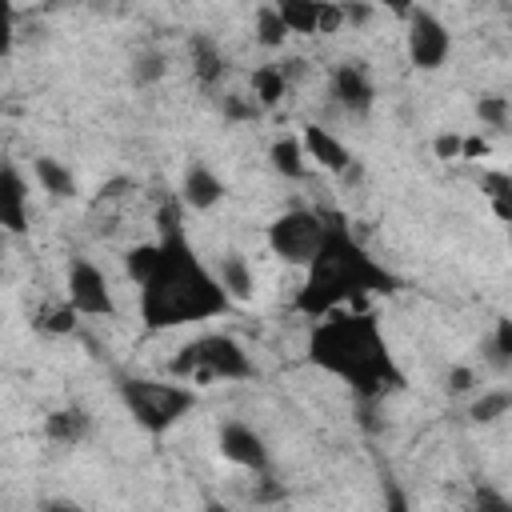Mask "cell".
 I'll use <instances>...</instances> for the list:
<instances>
[{"instance_id": "obj_1", "label": "cell", "mask_w": 512, "mask_h": 512, "mask_svg": "<svg viewBox=\"0 0 512 512\" xmlns=\"http://www.w3.org/2000/svg\"><path fill=\"white\" fill-rule=\"evenodd\" d=\"M124 268L140 288L144 332H172L184 324H204L236 308L216 268H208L200 252L192 248L176 208H164V224L152 244L128 248Z\"/></svg>"}, {"instance_id": "obj_2", "label": "cell", "mask_w": 512, "mask_h": 512, "mask_svg": "<svg viewBox=\"0 0 512 512\" xmlns=\"http://www.w3.org/2000/svg\"><path fill=\"white\" fill-rule=\"evenodd\" d=\"M304 360L324 376L348 384L364 404L384 400L408 384L380 320L372 312H332L312 324L304 340Z\"/></svg>"}, {"instance_id": "obj_3", "label": "cell", "mask_w": 512, "mask_h": 512, "mask_svg": "<svg viewBox=\"0 0 512 512\" xmlns=\"http://www.w3.org/2000/svg\"><path fill=\"white\" fill-rule=\"evenodd\" d=\"M396 288L400 280L352 236V228L340 216H328L324 248L304 268V284L296 288L292 308L316 324L360 296H392Z\"/></svg>"}, {"instance_id": "obj_4", "label": "cell", "mask_w": 512, "mask_h": 512, "mask_svg": "<svg viewBox=\"0 0 512 512\" xmlns=\"http://www.w3.org/2000/svg\"><path fill=\"white\" fill-rule=\"evenodd\" d=\"M116 396L128 416L148 432L164 436L196 408V388L184 380H152V376H116Z\"/></svg>"}, {"instance_id": "obj_5", "label": "cell", "mask_w": 512, "mask_h": 512, "mask_svg": "<svg viewBox=\"0 0 512 512\" xmlns=\"http://www.w3.org/2000/svg\"><path fill=\"white\" fill-rule=\"evenodd\" d=\"M168 372L184 384H204V380H252L256 364L244 352L240 340L224 336V332H204L188 344L176 348V356L168 360Z\"/></svg>"}, {"instance_id": "obj_6", "label": "cell", "mask_w": 512, "mask_h": 512, "mask_svg": "<svg viewBox=\"0 0 512 512\" xmlns=\"http://www.w3.org/2000/svg\"><path fill=\"white\" fill-rule=\"evenodd\" d=\"M328 236V216L312 212V208H288L268 224V248L272 256H280L284 264L308 268L316 260V252L324 248Z\"/></svg>"}, {"instance_id": "obj_7", "label": "cell", "mask_w": 512, "mask_h": 512, "mask_svg": "<svg viewBox=\"0 0 512 512\" xmlns=\"http://www.w3.org/2000/svg\"><path fill=\"white\" fill-rule=\"evenodd\" d=\"M404 16H408V32H404L408 64L420 68V72L444 68V60L452 56V32H448V24L436 12H428V8H404Z\"/></svg>"}, {"instance_id": "obj_8", "label": "cell", "mask_w": 512, "mask_h": 512, "mask_svg": "<svg viewBox=\"0 0 512 512\" xmlns=\"http://www.w3.org/2000/svg\"><path fill=\"white\" fill-rule=\"evenodd\" d=\"M64 288H68V304L80 312V316H112L116 312V296H112V284L104 276V268L88 256H72L68 260V276H64Z\"/></svg>"}, {"instance_id": "obj_9", "label": "cell", "mask_w": 512, "mask_h": 512, "mask_svg": "<svg viewBox=\"0 0 512 512\" xmlns=\"http://www.w3.org/2000/svg\"><path fill=\"white\" fill-rule=\"evenodd\" d=\"M216 448H220V456H224L228 464H236V468H248V472H256V476L272 472V452H268L264 436H260L252 424H244V420H224L220 432H216Z\"/></svg>"}, {"instance_id": "obj_10", "label": "cell", "mask_w": 512, "mask_h": 512, "mask_svg": "<svg viewBox=\"0 0 512 512\" xmlns=\"http://www.w3.org/2000/svg\"><path fill=\"white\" fill-rule=\"evenodd\" d=\"M328 96L336 108H344L348 116H368L376 104V84L372 72L364 68V60H344L332 68L328 76Z\"/></svg>"}, {"instance_id": "obj_11", "label": "cell", "mask_w": 512, "mask_h": 512, "mask_svg": "<svg viewBox=\"0 0 512 512\" xmlns=\"http://www.w3.org/2000/svg\"><path fill=\"white\" fill-rule=\"evenodd\" d=\"M288 36L300 32V36H312V32H340V24L348 20L344 16V4H328V0H280L276 4Z\"/></svg>"}, {"instance_id": "obj_12", "label": "cell", "mask_w": 512, "mask_h": 512, "mask_svg": "<svg viewBox=\"0 0 512 512\" xmlns=\"http://www.w3.org/2000/svg\"><path fill=\"white\" fill-rule=\"evenodd\" d=\"M0 228L8 236H28V184L12 160L0 164Z\"/></svg>"}, {"instance_id": "obj_13", "label": "cell", "mask_w": 512, "mask_h": 512, "mask_svg": "<svg viewBox=\"0 0 512 512\" xmlns=\"http://www.w3.org/2000/svg\"><path fill=\"white\" fill-rule=\"evenodd\" d=\"M228 196L224 180L204 164V160H192L180 176V204L192 208V212H212L220 200Z\"/></svg>"}, {"instance_id": "obj_14", "label": "cell", "mask_w": 512, "mask_h": 512, "mask_svg": "<svg viewBox=\"0 0 512 512\" xmlns=\"http://www.w3.org/2000/svg\"><path fill=\"white\" fill-rule=\"evenodd\" d=\"M188 60H192V80L200 88H208V92L228 76V56L208 32H192L188 36Z\"/></svg>"}, {"instance_id": "obj_15", "label": "cell", "mask_w": 512, "mask_h": 512, "mask_svg": "<svg viewBox=\"0 0 512 512\" xmlns=\"http://www.w3.org/2000/svg\"><path fill=\"white\" fill-rule=\"evenodd\" d=\"M88 436H92V416H88L80 404L52 408V412L44 416V440L56 444V448H80Z\"/></svg>"}, {"instance_id": "obj_16", "label": "cell", "mask_w": 512, "mask_h": 512, "mask_svg": "<svg viewBox=\"0 0 512 512\" xmlns=\"http://www.w3.org/2000/svg\"><path fill=\"white\" fill-rule=\"evenodd\" d=\"M300 144H304L308 160H316L320 168H328V172H336V176H344V172L352 168V152L344 148V140H336V136H332L328 128H320V124H304Z\"/></svg>"}, {"instance_id": "obj_17", "label": "cell", "mask_w": 512, "mask_h": 512, "mask_svg": "<svg viewBox=\"0 0 512 512\" xmlns=\"http://www.w3.org/2000/svg\"><path fill=\"white\" fill-rule=\"evenodd\" d=\"M216 276H220L224 292L232 296V304L252 300L256 280H252V268H248V260H244L240 252H224V256H220V264H216Z\"/></svg>"}, {"instance_id": "obj_18", "label": "cell", "mask_w": 512, "mask_h": 512, "mask_svg": "<svg viewBox=\"0 0 512 512\" xmlns=\"http://www.w3.org/2000/svg\"><path fill=\"white\" fill-rule=\"evenodd\" d=\"M268 160H272V168L284 176V180H304V172H308V152H304V144H300V136H276L272 140V148H268Z\"/></svg>"}, {"instance_id": "obj_19", "label": "cell", "mask_w": 512, "mask_h": 512, "mask_svg": "<svg viewBox=\"0 0 512 512\" xmlns=\"http://www.w3.org/2000/svg\"><path fill=\"white\" fill-rule=\"evenodd\" d=\"M32 176H36V184H40L48 196H56V200H72V196H76V176H72L60 160H52V156H36V160H32Z\"/></svg>"}, {"instance_id": "obj_20", "label": "cell", "mask_w": 512, "mask_h": 512, "mask_svg": "<svg viewBox=\"0 0 512 512\" xmlns=\"http://www.w3.org/2000/svg\"><path fill=\"white\" fill-rule=\"evenodd\" d=\"M288 76H284V68L280 64H260L256 72H252V100L260 104V108H276L284 96H288Z\"/></svg>"}, {"instance_id": "obj_21", "label": "cell", "mask_w": 512, "mask_h": 512, "mask_svg": "<svg viewBox=\"0 0 512 512\" xmlns=\"http://www.w3.org/2000/svg\"><path fill=\"white\" fill-rule=\"evenodd\" d=\"M76 316H80V312H76L68 300H52V304L36 308L32 328L44 332V336H68V332H76Z\"/></svg>"}, {"instance_id": "obj_22", "label": "cell", "mask_w": 512, "mask_h": 512, "mask_svg": "<svg viewBox=\"0 0 512 512\" xmlns=\"http://www.w3.org/2000/svg\"><path fill=\"white\" fill-rule=\"evenodd\" d=\"M168 76V56L160 52V48H144V52H136V60L128 64V80L136 84V88H152V84H160Z\"/></svg>"}, {"instance_id": "obj_23", "label": "cell", "mask_w": 512, "mask_h": 512, "mask_svg": "<svg viewBox=\"0 0 512 512\" xmlns=\"http://www.w3.org/2000/svg\"><path fill=\"white\" fill-rule=\"evenodd\" d=\"M476 116L492 132H512V104H508V96H496V92L476 96Z\"/></svg>"}, {"instance_id": "obj_24", "label": "cell", "mask_w": 512, "mask_h": 512, "mask_svg": "<svg viewBox=\"0 0 512 512\" xmlns=\"http://www.w3.org/2000/svg\"><path fill=\"white\" fill-rule=\"evenodd\" d=\"M480 188H484L492 212H496L504 224H512V172H488V176L480 180Z\"/></svg>"}, {"instance_id": "obj_25", "label": "cell", "mask_w": 512, "mask_h": 512, "mask_svg": "<svg viewBox=\"0 0 512 512\" xmlns=\"http://www.w3.org/2000/svg\"><path fill=\"white\" fill-rule=\"evenodd\" d=\"M504 412H512V392H508V388H492V392H480V396L472 400V408H468L472 424H492V420H500Z\"/></svg>"}, {"instance_id": "obj_26", "label": "cell", "mask_w": 512, "mask_h": 512, "mask_svg": "<svg viewBox=\"0 0 512 512\" xmlns=\"http://www.w3.org/2000/svg\"><path fill=\"white\" fill-rule=\"evenodd\" d=\"M284 40H288V28H284L276 4H264V8L256 12V44H264V48H280Z\"/></svg>"}, {"instance_id": "obj_27", "label": "cell", "mask_w": 512, "mask_h": 512, "mask_svg": "<svg viewBox=\"0 0 512 512\" xmlns=\"http://www.w3.org/2000/svg\"><path fill=\"white\" fill-rule=\"evenodd\" d=\"M488 364L492 368H508L512 364V320H496L492 340H488Z\"/></svg>"}, {"instance_id": "obj_28", "label": "cell", "mask_w": 512, "mask_h": 512, "mask_svg": "<svg viewBox=\"0 0 512 512\" xmlns=\"http://www.w3.org/2000/svg\"><path fill=\"white\" fill-rule=\"evenodd\" d=\"M220 112L228 120H256L260 116V104L256 100H244V96H224L220 100Z\"/></svg>"}, {"instance_id": "obj_29", "label": "cell", "mask_w": 512, "mask_h": 512, "mask_svg": "<svg viewBox=\"0 0 512 512\" xmlns=\"http://www.w3.org/2000/svg\"><path fill=\"white\" fill-rule=\"evenodd\" d=\"M432 152H436V160H460V152H464V136L444 132V136L432 140Z\"/></svg>"}, {"instance_id": "obj_30", "label": "cell", "mask_w": 512, "mask_h": 512, "mask_svg": "<svg viewBox=\"0 0 512 512\" xmlns=\"http://www.w3.org/2000/svg\"><path fill=\"white\" fill-rule=\"evenodd\" d=\"M444 384H448V392H472L476 372H472L468 364H452V368H448V376H444Z\"/></svg>"}, {"instance_id": "obj_31", "label": "cell", "mask_w": 512, "mask_h": 512, "mask_svg": "<svg viewBox=\"0 0 512 512\" xmlns=\"http://www.w3.org/2000/svg\"><path fill=\"white\" fill-rule=\"evenodd\" d=\"M252 500H256V504H272V500H284V488L272 480V472H264V476L256 480V488H252Z\"/></svg>"}, {"instance_id": "obj_32", "label": "cell", "mask_w": 512, "mask_h": 512, "mask_svg": "<svg viewBox=\"0 0 512 512\" xmlns=\"http://www.w3.org/2000/svg\"><path fill=\"white\" fill-rule=\"evenodd\" d=\"M380 512H416V508L408 504V496L396 484H384V508Z\"/></svg>"}, {"instance_id": "obj_33", "label": "cell", "mask_w": 512, "mask_h": 512, "mask_svg": "<svg viewBox=\"0 0 512 512\" xmlns=\"http://www.w3.org/2000/svg\"><path fill=\"white\" fill-rule=\"evenodd\" d=\"M476 156H488V140H484V136H464L460 160H476Z\"/></svg>"}, {"instance_id": "obj_34", "label": "cell", "mask_w": 512, "mask_h": 512, "mask_svg": "<svg viewBox=\"0 0 512 512\" xmlns=\"http://www.w3.org/2000/svg\"><path fill=\"white\" fill-rule=\"evenodd\" d=\"M40 512H88V508H80V504L68 500V496H52V500L40 504Z\"/></svg>"}, {"instance_id": "obj_35", "label": "cell", "mask_w": 512, "mask_h": 512, "mask_svg": "<svg viewBox=\"0 0 512 512\" xmlns=\"http://www.w3.org/2000/svg\"><path fill=\"white\" fill-rule=\"evenodd\" d=\"M480 500H484V504H488V512H512V504H504V500H500V496H488V492H484V496H480Z\"/></svg>"}]
</instances>
